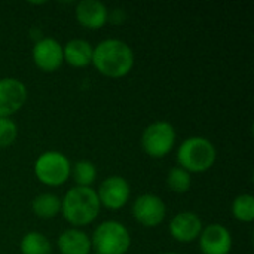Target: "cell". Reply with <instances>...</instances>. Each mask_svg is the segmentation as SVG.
<instances>
[{
	"label": "cell",
	"instance_id": "cell-1",
	"mask_svg": "<svg viewBox=\"0 0 254 254\" xmlns=\"http://www.w3.org/2000/svg\"><path fill=\"white\" fill-rule=\"evenodd\" d=\"M134 64L132 48L121 39H104L94 46L91 65L104 77L122 79L132 71Z\"/></svg>",
	"mask_w": 254,
	"mask_h": 254
},
{
	"label": "cell",
	"instance_id": "cell-2",
	"mask_svg": "<svg viewBox=\"0 0 254 254\" xmlns=\"http://www.w3.org/2000/svg\"><path fill=\"white\" fill-rule=\"evenodd\" d=\"M101 211L95 189L74 186L61 199V216L73 228H83L94 223Z\"/></svg>",
	"mask_w": 254,
	"mask_h": 254
},
{
	"label": "cell",
	"instance_id": "cell-3",
	"mask_svg": "<svg viewBox=\"0 0 254 254\" xmlns=\"http://www.w3.org/2000/svg\"><path fill=\"white\" fill-rule=\"evenodd\" d=\"M177 167L190 174H201L208 171L217 159V149L211 140L205 137H189L183 140L177 149Z\"/></svg>",
	"mask_w": 254,
	"mask_h": 254
},
{
	"label": "cell",
	"instance_id": "cell-4",
	"mask_svg": "<svg viewBox=\"0 0 254 254\" xmlns=\"http://www.w3.org/2000/svg\"><path fill=\"white\" fill-rule=\"evenodd\" d=\"M131 243L128 228L118 220L101 222L91 235L92 252L97 254H127Z\"/></svg>",
	"mask_w": 254,
	"mask_h": 254
},
{
	"label": "cell",
	"instance_id": "cell-5",
	"mask_svg": "<svg viewBox=\"0 0 254 254\" xmlns=\"http://www.w3.org/2000/svg\"><path fill=\"white\" fill-rule=\"evenodd\" d=\"M33 171L42 185L60 188L67 183L71 176V162L63 152L46 150L36 158Z\"/></svg>",
	"mask_w": 254,
	"mask_h": 254
},
{
	"label": "cell",
	"instance_id": "cell-6",
	"mask_svg": "<svg viewBox=\"0 0 254 254\" xmlns=\"http://www.w3.org/2000/svg\"><path fill=\"white\" fill-rule=\"evenodd\" d=\"M176 141V128L168 121H155L149 124L141 134V149L153 159H162L168 156L174 149Z\"/></svg>",
	"mask_w": 254,
	"mask_h": 254
},
{
	"label": "cell",
	"instance_id": "cell-7",
	"mask_svg": "<svg viewBox=\"0 0 254 254\" xmlns=\"http://www.w3.org/2000/svg\"><path fill=\"white\" fill-rule=\"evenodd\" d=\"M95 192L101 207L112 211H118L129 202L131 185L124 176L115 174L106 177Z\"/></svg>",
	"mask_w": 254,
	"mask_h": 254
},
{
	"label": "cell",
	"instance_id": "cell-8",
	"mask_svg": "<svg viewBox=\"0 0 254 254\" xmlns=\"http://www.w3.org/2000/svg\"><path fill=\"white\" fill-rule=\"evenodd\" d=\"M132 216L144 228H156L167 217V205L158 195L143 193L132 204Z\"/></svg>",
	"mask_w": 254,
	"mask_h": 254
},
{
	"label": "cell",
	"instance_id": "cell-9",
	"mask_svg": "<svg viewBox=\"0 0 254 254\" xmlns=\"http://www.w3.org/2000/svg\"><path fill=\"white\" fill-rule=\"evenodd\" d=\"M28 100L25 83L16 77L0 79V118H12Z\"/></svg>",
	"mask_w": 254,
	"mask_h": 254
},
{
	"label": "cell",
	"instance_id": "cell-10",
	"mask_svg": "<svg viewBox=\"0 0 254 254\" xmlns=\"http://www.w3.org/2000/svg\"><path fill=\"white\" fill-rule=\"evenodd\" d=\"M31 57L34 65L43 73H54L64 64L63 45L54 37H42L34 42Z\"/></svg>",
	"mask_w": 254,
	"mask_h": 254
},
{
	"label": "cell",
	"instance_id": "cell-11",
	"mask_svg": "<svg viewBox=\"0 0 254 254\" xmlns=\"http://www.w3.org/2000/svg\"><path fill=\"white\" fill-rule=\"evenodd\" d=\"M202 229H204L202 219L193 211L177 213L168 225V232L171 238L182 244H189L196 241Z\"/></svg>",
	"mask_w": 254,
	"mask_h": 254
},
{
	"label": "cell",
	"instance_id": "cell-12",
	"mask_svg": "<svg viewBox=\"0 0 254 254\" xmlns=\"http://www.w3.org/2000/svg\"><path fill=\"white\" fill-rule=\"evenodd\" d=\"M198 241L202 254H229L234 246L231 231L220 223L204 226Z\"/></svg>",
	"mask_w": 254,
	"mask_h": 254
},
{
	"label": "cell",
	"instance_id": "cell-13",
	"mask_svg": "<svg viewBox=\"0 0 254 254\" xmlns=\"http://www.w3.org/2000/svg\"><path fill=\"white\" fill-rule=\"evenodd\" d=\"M109 9L98 0H82L76 4V21L88 30H100L109 22Z\"/></svg>",
	"mask_w": 254,
	"mask_h": 254
},
{
	"label": "cell",
	"instance_id": "cell-14",
	"mask_svg": "<svg viewBox=\"0 0 254 254\" xmlns=\"http://www.w3.org/2000/svg\"><path fill=\"white\" fill-rule=\"evenodd\" d=\"M57 249L60 254H89L92 253L91 237L77 228H68L58 235Z\"/></svg>",
	"mask_w": 254,
	"mask_h": 254
},
{
	"label": "cell",
	"instance_id": "cell-15",
	"mask_svg": "<svg viewBox=\"0 0 254 254\" xmlns=\"http://www.w3.org/2000/svg\"><path fill=\"white\" fill-rule=\"evenodd\" d=\"M64 63L73 68H85L92 63L94 46L85 39H71L63 46Z\"/></svg>",
	"mask_w": 254,
	"mask_h": 254
},
{
	"label": "cell",
	"instance_id": "cell-16",
	"mask_svg": "<svg viewBox=\"0 0 254 254\" xmlns=\"http://www.w3.org/2000/svg\"><path fill=\"white\" fill-rule=\"evenodd\" d=\"M31 210L39 219H55L58 214H61V198L49 192L40 193L31 201Z\"/></svg>",
	"mask_w": 254,
	"mask_h": 254
},
{
	"label": "cell",
	"instance_id": "cell-17",
	"mask_svg": "<svg viewBox=\"0 0 254 254\" xmlns=\"http://www.w3.org/2000/svg\"><path fill=\"white\" fill-rule=\"evenodd\" d=\"M19 250L21 254H52V244L46 235L31 231L21 238Z\"/></svg>",
	"mask_w": 254,
	"mask_h": 254
},
{
	"label": "cell",
	"instance_id": "cell-18",
	"mask_svg": "<svg viewBox=\"0 0 254 254\" xmlns=\"http://www.w3.org/2000/svg\"><path fill=\"white\" fill-rule=\"evenodd\" d=\"M98 176L97 167L94 162L88 159H80L76 164H71V179L74 180L76 186L80 188H92Z\"/></svg>",
	"mask_w": 254,
	"mask_h": 254
},
{
	"label": "cell",
	"instance_id": "cell-19",
	"mask_svg": "<svg viewBox=\"0 0 254 254\" xmlns=\"http://www.w3.org/2000/svg\"><path fill=\"white\" fill-rule=\"evenodd\" d=\"M232 216L241 223H252L254 220V196L250 193L238 195L231 207Z\"/></svg>",
	"mask_w": 254,
	"mask_h": 254
},
{
	"label": "cell",
	"instance_id": "cell-20",
	"mask_svg": "<svg viewBox=\"0 0 254 254\" xmlns=\"http://www.w3.org/2000/svg\"><path fill=\"white\" fill-rule=\"evenodd\" d=\"M167 186L174 193H186L192 188V174L180 167H173L167 174Z\"/></svg>",
	"mask_w": 254,
	"mask_h": 254
},
{
	"label": "cell",
	"instance_id": "cell-21",
	"mask_svg": "<svg viewBox=\"0 0 254 254\" xmlns=\"http://www.w3.org/2000/svg\"><path fill=\"white\" fill-rule=\"evenodd\" d=\"M18 138V125L12 118H0V149L10 147Z\"/></svg>",
	"mask_w": 254,
	"mask_h": 254
},
{
	"label": "cell",
	"instance_id": "cell-22",
	"mask_svg": "<svg viewBox=\"0 0 254 254\" xmlns=\"http://www.w3.org/2000/svg\"><path fill=\"white\" fill-rule=\"evenodd\" d=\"M109 21H112L115 25H119L125 21V10L122 9H115L112 12H109Z\"/></svg>",
	"mask_w": 254,
	"mask_h": 254
},
{
	"label": "cell",
	"instance_id": "cell-23",
	"mask_svg": "<svg viewBox=\"0 0 254 254\" xmlns=\"http://www.w3.org/2000/svg\"><path fill=\"white\" fill-rule=\"evenodd\" d=\"M162 254H180V253H176V252H167V253H162Z\"/></svg>",
	"mask_w": 254,
	"mask_h": 254
},
{
	"label": "cell",
	"instance_id": "cell-24",
	"mask_svg": "<svg viewBox=\"0 0 254 254\" xmlns=\"http://www.w3.org/2000/svg\"><path fill=\"white\" fill-rule=\"evenodd\" d=\"M89 254H97V253H94V252H92V253H89Z\"/></svg>",
	"mask_w": 254,
	"mask_h": 254
}]
</instances>
